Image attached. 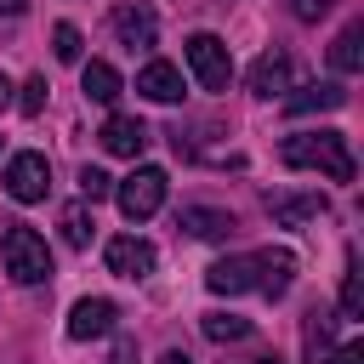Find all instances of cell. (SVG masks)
<instances>
[{"instance_id": "6da1fadb", "label": "cell", "mask_w": 364, "mask_h": 364, "mask_svg": "<svg viewBox=\"0 0 364 364\" xmlns=\"http://www.w3.org/2000/svg\"><path fill=\"white\" fill-rule=\"evenodd\" d=\"M296 279V256L290 250H245V256H222L205 267V284L216 296H245V290H262V296H284Z\"/></svg>"}, {"instance_id": "7a4b0ae2", "label": "cell", "mask_w": 364, "mask_h": 364, "mask_svg": "<svg viewBox=\"0 0 364 364\" xmlns=\"http://www.w3.org/2000/svg\"><path fill=\"white\" fill-rule=\"evenodd\" d=\"M279 159L290 171H324L330 182H353V171H358L341 131H296V136L279 142Z\"/></svg>"}, {"instance_id": "3957f363", "label": "cell", "mask_w": 364, "mask_h": 364, "mask_svg": "<svg viewBox=\"0 0 364 364\" xmlns=\"http://www.w3.org/2000/svg\"><path fill=\"white\" fill-rule=\"evenodd\" d=\"M6 233H0V262H6V273H11V284H46L51 279V250H46V239L28 228V222H0Z\"/></svg>"}, {"instance_id": "277c9868", "label": "cell", "mask_w": 364, "mask_h": 364, "mask_svg": "<svg viewBox=\"0 0 364 364\" xmlns=\"http://www.w3.org/2000/svg\"><path fill=\"white\" fill-rule=\"evenodd\" d=\"M165 188H171V176H165L159 165H136V171L114 188V199H119V210H125L131 222H148V216L165 205Z\"/></svg>"}, {"instance_id": "5b68a950", "label": "cell", "mask_w": 364, "mask_h": 364, "mask_svg": "<svg viewBox=\"0 0 364 364\" xmlns=\"http://www.w3.org/2000/svg\"><path fill=\"white\" fill-rule=\"evenodd\" d=\"M0 188H6L17 205H40V199L51 193V165H46V154H11Z\"/></svg>"}, {"instance_id": "8992f818", "label": "cell", "mask_w": 364, "mask_h": 364, "mask_svg": "<svg viewBox=\"0 0 364 364\" xmlns=\"http://www.w3.org/2000/svg\"><path fill=\"white\" fill-rule=\"evenodd\" d=\"M188 68H193V80L205 91H228V80H233V57H228V46L216 34H193L188 40Z\"/></svg>"}, {"instance_id": "52a82bcc", "label": "cell", "mask_w": 364, "mask_h": 364, "mask_svg": "<svg viewBox=\"0 0 364 364\" xmlns=\"http://www.w3.org/2000/svg\"><path fill=\"white\" fill-rule=\"evenodd\" d=\"M108 273H119V279H148L154 273V245L148 239H136V233H119V239H108Z\"/></svg>"}, {"instance_id": "ba28073f", "label": "cell", "mask_w": 364, "mask_h": 364, "mask_svg": "<svg viewBox=\"0 0 364 364\" xmlns=\"http://www.w3.org/2000/svg\"><path fill=\"white\" fill-rule=\"evenodd\" d=\"M97 142H102L108 154H119V159H136V154L148 148V125L131 119V114H108L102 131H97Z\"/></svg>"}, {"instance_id": "9c48e42d", "label": "cell", "mask_w": 364, "mask_h": 364, "mask_svg": "<svg viewBox=\"0 0 364 364\" xmlns=\"http://www.w3.org/2000/svg\"><path fill=\"white\" fill-rule=\"evenodd\" d=\"M114 330V301L108 296H80L68 307V336L74 341H91V336H108Z\"/></svg>"}, {"instance_id": "30bf717a", "label": "cell", "mask_w": 364, "mask_h": 364, "mask_svg": "<svg viewBox=\"0 0 364 364\" xmlns=\"http://www.w3.org/2000/svg\"><path fill=\"white\" fill-rule=\"evenodd\" d=\"M108 23H114L119 46H131V51H136V46H154V40H159V17H154L148 6H114V17H108Z\"/></svg>"}, {"instance_id": "8fae6325", "label": "cell", "mask_w": 364, "mask_h": 364, "mask_svg": "<svg viewBox=\"0 0 364 364\" xmlns=\"http://www.w3.org/2000/svg\"><path fill=\"white\" fill-rule=\"evenodd\" d=\"M245 85H250V97H273V91H284V85H290V57H284V51H262V57L250 63Z\"/></svg>"}, {"instance_id": "7c38bea8", "label": "cell", "mask_w": 364, "mask_h": 364, "mask_svg": "<svg viewBox=\"0 0 364 364\" xmlns=\"http://www.w3.org/2000/svg\"><path fill=\"white\" fill-rule=\"evenodd\" d=\"M267 210L279 228H301V222L324 216V193H267Z\"/></svg>"}, {"instance_id": "4fadbf2b", "label": "cell", "mask_w": 364, "mask_h": 364, "mask_svg": "<svg viewBox=\"0 0 364 364\" xmlns=\"http://www.w3.org/2000/svg\"><path fill=\"white\" fill-rule=\"evenodd\" d=\"M136 91H142L148 102H182V68H176V63H148V68L136 74Z\"/></svg>"}, {"instance_id": "5bb4252c", "label": "cell", "mask_w": 364, "mask_h": 364, "mask_svg": "<svg viewBox=\"0 0 364 364\" xmlns=\"http://www.w3.org/2000/svg\"><path fill=\"white\" fill-rule=\"evenodd\" d=\"M341 102H347V91L336 80H318V85H296L284 97V114H324V108H341Z\"/></svg>"}, {"instance_id": "9a60e30c", "label": "cell", "mask_w": 364, "mask_h": 364, "mask_svg": "<svg viewBox=\"0 0 364 364\" xmlns=\"http://www.w3.org/2000/svg\"><path fill=\"white\" fill-rule=\"evenodd\" d=\"M176 228H188L193 239H228L233 233V216L228 210H210V205H182Z\"/></svg>"}, {"instance_id": "2e32d148", "label": "cell", "mask_w": 364, "mask_h": 364, "mask_svg": "<svg viewBox=\"0 0 364 364\" xmlns=\"http://www.w3.org/2000/svg\"><path fill=\"white\" fill-rule=\"evenodd\" d=\"M80 91H85L91 102H102V108H114L125 85H119V74H114V63H85V68H80Z\"/></svg>"}, {"instance_id": "e0dca14e", "label": "cell", "mask_w": 364, "mask_h": 364, "mask_svg": "<svg viewBox=\"0 0 364 364\" xmlns=\"http://www.w3.org/2000/svg\"><path fill=\"white\" fill-rule=\"evenodd\" d=\"M330 63H336L341 74H358V68H364V23H347V28L336 34V46H330Z\"/></svg>"}, {"instance_id": "ac0fdd59", "label": "cell", "mask_w": 364, "mask_h": 364, "mask_svg": "<svg viewBox=\"0 0 364 364\" xmlns=\"http://www.w3.org/2000/svg\"><path fill=\"white\" fill-rule=\"evenodd\" d=\"M91 233H97L91 210H85V205H68V210H63V239H68L74 250H85V245H91Z\"/></svg>"}, {"instance_id": "d6986e66", "label": "cell", "mask_w": 364, "mask_h": 364, "mask_svg": "<svg viewBox=\"0 0 364 364\" xmlns=\"http://www.w3.org/2000/svg\"><path fill=\"white\" fill-rule=\"evenodd\" d=\"M205 336L210 341H245L250 318H239V313H205Z\"/></svg>"}, {"instance_id": "ffe728a7", "label": "cell", "mask_w": 364, "mask_h": 364, "mask_svg": "<svg viewBox=\"0 0 364 364\" xmlns=\"http://www.w3.org/2000/svg\"><path fill=\"white\" fill-rule=\"evenodd\" d=\"M51 51H57V63H80V51H85L80 28H74V23H57V28H51Z\"/></svg>"}, {"instance_id": "44dd1931", "label": "cell", "mask_w": 364, "mask_h": 364, "mask_svg": "<svg viewBox=\"0 0 364 364\" xmlns=\"http://www.w3.org/2000/svg\"><path fill=\"white\" fill-rule=\"evenodd\" d=\"M341 313H347V318L364 313V284H358V267H353V262H347V273H341Z\"/></svg>"}, {"instance_id": "7402d4cb", "label": "cell", "mask_w": 364, "mask_h": 364, "mask_svg": "<svg viewBox=\"0 0 364 364\" xmlns=\"http://www.w3.org/2000/svg\"><path fill=\"white\" fill-rule=\"evenodd\" d=\"M46 91H51V85H46V74H28V80H23V97H17V108L34 119V114L46 108Z\"/></svg>"}, {"instance_id": "603a6c76", "label": "cell", "mask_w": 364, "mask_h": 364, "mask_svg": "<svg viewBox=\"0 0 364 364\" xmlns=\"http://www.w3.org/2000/svg\"><path fill=\"white\" fill-rule=\"evenodd\" d=\"M80 193H85V199H108V193H114V176L97 171V165H85V171H80Z\"/></svg>"}, {"instance_id": "cb8c5ba5", "label": "cell", "mask_w": 364, "mask_h": 364, "mask_svg": "<svg viewBox=\"0 0 364 364\" xmlns=\"http://www.w3.org/2000/svg\"><path fill=\"white\" fill-rule=\"evenodd\" d=\"M318 364H364V341H347V347H336V353L318 358Z\"/></svg>"}, {"instance_id": "d4e9b609", "label": "cell", "mask_w": 364, "mask_h": 364, "mask_svg": "<svg viewBox=\"0 0 364 364\" xmlns=\"http://www.w3.org/2000/svg\"><path fill=\"white\" fill-rule=\"evenodd\" d=\"M330 6H336V0H290V11H296L301 23H313V17H324Z\"/></svg>"}, {"instance_id": "484cf974", "label": "cell", "mask_w": 364, "mask_h": 364, "mask_svg": "<svg viewBox=\"0 0 364 364\" xmlns=\"http://www.w3.org/2000/svg\"><path fill=\"white\" fill-rule=\"evenodd\" d=\"M159 364H193V358H188V353H176V347H171V353H159Z\"/></svg>"}, {"instance_id": "4316f807", "label": "cell", "mask_w": 364, "mask_h": 364, "mask_svg": "<svg viewBox=\"0 0 364 364\" xmlns=\"http://www.w3.org/2000/svg\"><path fill=\"white\" fill-rule=\"evenodd\" d=\"M23 6H28V0H0V11H6V17H17Z\"/></svg>"}, {"instance_id": "83f0119b", "label": "cell", "mask_w": 364, "mask_h": 364, "mask_svg": "<svg viewBox=\"0 0 364 364\" xmlns=\"http://www.w3.org/2000/svg\"><path fill=\"white\" fill-rule=\"evenodd\" d=\"M6 102H11V80L0 74V108H6Z\"/></svg>"}, {"instance_id": "f1b7e54d", "label": "cell", "mask_w": 364, "mask_h": 364, "mask_svg": "<svg viewBox=\"0 0 364 364\" xmlns=\"http://www.w3.org/2000/svg\"><path fill=\"white\" fill-rule=\"evenodd\" d=\"M256 364H279V358H256Z\"/></svg>"}]
</instances>
